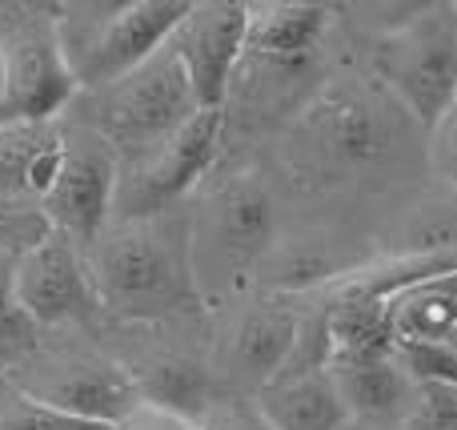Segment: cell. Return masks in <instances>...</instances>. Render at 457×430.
I'll return each mask as SVG.
<instances>
[{"label": "cell", "mask_w": 457, "mask_h": 430, "mask_svg": "<svg viewBox=\"0 0 457 430\" xmlns=\"http://www.w3.org/2000/svg\"><path fill=\"white\" fill-rule=\"evenodd\" d=\"M96 306L117 318H165L201 302L189 262V217H112L85 249Z\"/></svg>", "instance_id": "obj_1"}, {"label": "cell", "mask_w": 457, "mask_h": 430, "mask_svg": "<svg viewBox=\"0 0 457 430\" xmlns=\"http://www.w3.org/2000/svg\"><path fill=\"white\" fill-rule=\"evenodd\" d=\"M277 206L253 173H237L201 193L189 214V262L201 298L233 294L273 254Z\"/></svg>", "instance_id": "obj_2"}, {"label": "cell", "mask_w": 457, "mask_h": 430, "mask_svg": "<svg viewBox=\"0 0 457 430\" xmlns=\"http://www.w3.org/2000/svg\"><path fill=\"white\" fill-rule=\"evenodd\" d=\"M193 0H125V4H56V29L80 93L137 72L169 45Z\"/></svg>", "instance_id": "obj_3"}, {"label": "cell", "mask_w": 457, "mask_h": 430, "mask_svg": "<svg viewBox=\"0 0 457 430\" xmlns=\"http://www.w3.org/2000/svg\"><path fill=\"white\" fill-rule=\"evenodd\" d=\"M373 77L426 133L457 105V4H426L373 40Z\"/></svg>", "instance_id": "obj_4"}, {"label": "cell", "mask_w": 457, "mask_h": 430, "mask_svg": "<svg viewBox=\"0 0 457 430\" xmlns=\"http://www.w3.org/2000/svg\"><path fill=\"white\" fill-rule=\"evenodd\" d=\"M80 97H85V117L80 121L117 149L120 165L165 145L185 121L201 113L189 77H185L181 61L169 53V45L137 72Z\"/></svg>", "instance_id": "obj_5"}, {"label": "cell", "mask_w": 457, "mask_h": 430, "mask_svg": "<svg viewBox=\"0 0 457 430\" xmlns=\"http://www.w3.org/2000/svg\"><path fill=\"white\" fill-rule=\"evenodd\" d=\"M0 375L40 407L96 426H120L141 407L133 370L88 346H56V350L24 346Z\"/></svg>", "instance_id": "obj_6"}, {"label": "cell", "mask_w": 457, "mask_h": 430, "mask_svg": "<svg viewBox=\"0 0 457 430\" xmlns=\"http://www.w3.org/2000/svg\"><path fill=\"white\" fill-rule=\"evenodd\" d=\"M0 64L4 121H61L80 97L56 29V4H29V13L0 37Z\"/></svg>", "instance_id": "obj_7"}, {"label": "cell", "mask_w": 457, "mask_h": 430, "mask_svg": "<svg viewBox=\"0 0 457 430\" xmlns=\"http://www.w3.org/2000/svg\"><path fill=\"white\" fill-rule=\"evenodd\" d=\"M225 133V109H201L165 145L120 165L117 209L112 217H157L173 214V206L193 193L213 169Z\"/></svg>", "instance_id": "obj_8"}, {"label": "cell", "mask_w": 457, "mask_h": 430, "mask_svg": "<svg viewBox=\"0 0 457 430\" xmlns=\"http://www.w3.org/2000/svg\"><path fill=\"white\" fill-rule=\"evenodd\" d=\"M120 185V157L96 129L85 121L64 125V161L56 173L48 198L40 201V217L48 230L72 238L80 249H88L101 230L112 222Z\"/></svg>", "instance_id": "obj_9"}, {"label": "cell", "mask_w": 457, "mask_h": 430, "mask_svg": "<svg viewBox=\"0 0 457 430\" xmlns=\"http://www.w3.org/2000/svg\"><path fill=\"white\" fill-rule=\"evenodd\" d=\"M397 113H389L370 89H329L309 109L305 137L317 161L329 165L333 173H365L373 165L381 169L386 161H394L402 149Z\"/></svg>", "instance_id": "obj_10"}, {"label": "cell", "mask_w": 457, "mask_h": 430, "mask_svg": "<svg viewBox=\"0 0 457 430\" xmlns=\"http://www.w3.org/2000/svg\"><path fill=\"white\" fill-rule=\"evenodd\" d=\"M12 306L29 326H69L93 318L96 290L88 278L85 249L72 238L48 230L37 246L16 254L12 262Z\"/></svg>", "instance_id": "obj_11"}, {"label": "cell", "mask_w": 457, "mask_h": 430, "mask_svg": "<svg viewBox=\"0 0 457 430\" xmlns=\"http://www.w3.org/2000/svg\"><path fill=\"white\" fill-rule=\"evenodd\" d=\"M249 48V4L241 0H193L169 37L201 109H225V97Z\"/></svg>", "instance_id": "obj_12"}, {"label": "cell", "mask_w": 457, "mask_h": 430, "mask_svg": "<svg viewBox=\"0 0 457 430\" xmlns=\"http://www.w3.org/2000/svg\"><path fill=\"white\" fill-rule=\"evenodd\" d=\"M64 161V121H0V206L40 214Z\"/></svg>", "instance_id": "obj_13"}, {"label": "cell", "mask_w": 457, "mask_h": 430, "mask_svg": "<svg viewBox=\"0 0 457 430\" xmlns=\"http://www.w3.org/2000/svg\"><path fill=\"white\" fill-rule=\"evenodd\" d=\"M253 399L273 430H353V418L341 402L329 367L281 370Z\"/></svg>", "instance_id": "obj_14"}, {"label": "cell", "mask_w": 457, "mask_h": 430, "mask_svg": "<svg viewBox=\"0 0 457 430\" xmlns=\"http://www.w3.org/2000/svg\"><path fill=\"white\" fill-rule=\"evenodd\" d=\"M301 318L285 306H257V310L241 314L225 346V367L237 383L261 391L273 383L285 367H289L293 350H297Z\"/></svg>", "instance_id": "obj_15"}, {"label": "cell", "mask_w": 457, "mask_h": 430, "mask_svg": "<svg viewBox=\"0 0 457 430\" xmlns=\"http://www.w3.org/2000/svg\"><path fill=\"white\" fill-rule=\"evenodd\" d=\"M329 8L309 0H273V4H249V48L269 64H301L313 56L329 29Z\"/></svg>", "instance_id": "obj_16"}, {"label": "cell", "mask_w": 457, "mask_h": 430, "mask_svg": "<svg viewBox=\"0 0 457 430\" xmlns=\"http://www.w3.org/2000/svg\"><path fill=\"white\" fill-rule=\"evenodd\" d=\"M329 375L341 391L349 418L361 423H389L402 418L410 407V378L402 375V367L389 358H353V362H329Z\"/></svg>", "instance_id": "obj_17"}, {"label": "cell", "mask_w": 457, "mask_h": 430, "mask_svg": "<svg viewBox=\"0 0 457 430\" xmlns=\"http://www.w3.org/2000/svg\"><path fill=\"white\" fill-rule=\"evenodd\" d=\"M394 362L410 386H457V346L445 342H418V338H397Z\"/></svg>", "instance_id": "obj_18"}, {"label": "cell", "mask_w": 457, "mask_h": 430, "mask_svg": "<svg viewBox=\"0 0 457 430\" xmlns=\"http://www.w3.org/2000/svg\"><path fill=\"white\" fill-rule=\"evenodd\" d=\"M402 430H457V386H413Z\"/></svg>", "instance_id": "obj_19"}, {"label": "cell", "mask_w": 457, "mask_h": 430, "mask_svg": "<svg viewBox=\"0 0 457 430\" xmlns=\"http://www.w3.org/2000/svg\"><path fill=\"white\" fill-rule=\"evenodd\" d=\"M197 423L201 430H273V423L261 415L257 399H245V394H213Z\"/></svg>", "instance_id": "obj_20"}, {"label": "cell", "mask_w": 457, "mask_h": 430, "mask_svg": "<svg viewBox=\"0 0 457 430\" xmlns=\"http://www.w3.org/2000/svg\"><path fill=\"white\" fill-rule=\"evenodd\" d=\"M48 233V222L40 214H21V209L0 206V254H24Z\"/></svg>", "instance_id": "obj_21"}, {"label": "cell", "mask_w": 457, "mask_h": 430, "mask_svg": "<svg viewBox=\"0 0 457 430\" xmlns=\"http://www.w3.org/2000/svg\"><path fill=\"white\" fill-rule=\"evenodd\" d=\"M117 430H201V423L197 418H185V415H173V410H161V407L141 402Z\"/></svg>", "instance_id": "obj_22"}, {"label": "cell", "mask_w": 457, "mask_h": 430, "mask_svg": "<svg viewBox=\"0 0 457 430\" xmlns=\"http://www.w3.org/2000/svg\"><path fill=\"white\" fill-rule=\"evenodd\" d=\"M442 129H450V153H453V169H457V105H453V113H450V121H445Z\"/></svg>", "instance_id": "obj_23"}, {"label": "cell", "mask_w": 457, "mask_h": 430, "mask_svg": "<svg viewBox=\"0 0 457 430\" xmlns=\"http://www.w3.org/2000/svg\"><path fill=\"white\" fill-rule=\"evenodd\" d=\"M0 121H4V64H0Z\"/></svg>", "instance_id": "obj_24"}, {"label": "cell", "mask_w": 457, "mask_h": 430, "mask_svg": "<svg viewBox=\"0 0 457 430\" xmlns=\"http://www.w3.org/2000/svg\"><path fill=\"white\" fill-rule=\"evenodd\" d=\"M450 342H453V346H457V330H453V334H450Z\"/></svg>", "instance_id": "obj_25"}]
</instances>
